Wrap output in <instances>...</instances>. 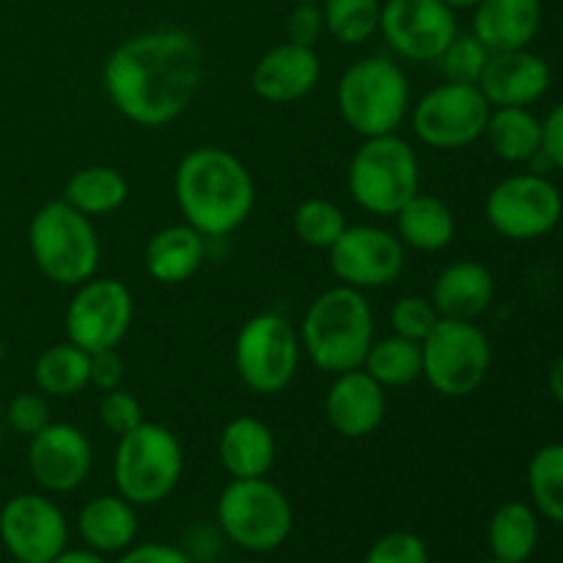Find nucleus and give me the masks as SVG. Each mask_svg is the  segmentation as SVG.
I'll return each instance as SVG.
<instances>
[{
  "label": "nucleus",
  "mask_w": 563,
  "mask_h": 563,
  "mask_svg": "<svg viewBox=\"0 0 563 563\" xmlns=\"http://www.w3.org/2000/svg\"><path fill=\"white\" fill-rule=\"evenodd\" d=\"M115 563H192L187 559V553H181L179 548L165 542H148L137 544V548H126Z\"/></svg>",
  "instance_id": "obj_43"
},
{
  "label": "nucleus",
  "mask_w": 563,
  "mask_h": 563,
  "mask_svg": "<svg viewBox=\"0 0 563 563\" xmlns=\"http://www.w3.org/2000/svg\"><path fill=\"white\" fill-rule=\"evenodd\" d=\"M324 33L346 47H361L379 33L383 0H322Z\"/></svg>",
  "instance_id": "obj_32"
},
{
  "label": "nucleus",
  "mask_w": 563,
  "mask_h": 563,
  "mask_svg": "<svg viewBox=\"0 0 563 563\" xmlns=\"http://www.w3.org/2000/svg\"><path fill=\"white\" fill-rule=\"evenodd\" d=\"M49 563H108V561H104V555L97 553V550H88V548L69 550V548H66L64 553L55 555V559Z\"/></svg>",
  "instance_id": "obj_44"
},
{
  "label": "nucleus",
  "mask_w": 563,
  "mask_h": 563,
  "mask_svg": "<svg viewBox=\"0 0 563 563\" xmlns=\"http://www.w3.org/2000/svg\"><path fill=\"white\" fill-rule=\"evenodd\" d=\"M130 198V181L110 165H86L75 170L64 187V201L86 218H104L121 209Z\"/></svg>",
  "instance_id": "obj_28"
},
{
  "label": "nucleus",
  "mask_w": 563,
  "mask_h": 563,
  "mask_svg": "<svg viewBox=\"0 0 563 563\" xmlns=\"http://www.w3.org/2000/svg\"><path fill=\"white\" fill-rule=\"evenodd\" d=\"M330 269L339 284L357 291L385 289L394 284L407 264L405 242L383 225H346L344 234L328 251Z\"/></svg>",
  "instance_id": "obj_14"
},
{
  "label": "nucleus",
  "mask_w": 563,
  "mask_h": 563,
  "mask_svg": "<svg viewBox=\"0 0 563 563\" xmlns=\"http://www.w3.org/2000/svg\"><path fill=\"white\" fill-rule=\"evenodd\" d=\"M324 36V16L319 3H295L286 20V42L302 44V47H317Z\"/></svg>",
  "instance_id": "obj_40"
},
{
  "label": "nucleus",
  "mask_w": 563,
  "mask_h": 563,
  "mask_svg": "<svg viewBox=\"0 0 563 563\" xmlns=\"http://www.w3.org/2000/svg\"><path fill=\"white\" fill-rule=\"evenodd\" d=\"M487 542L495 561L526 563L539 544V511L522 500L498 506L489 517Z\"/></svg>",
  "instance_id": "obj_29"
},
{
  "label": "nucleus",
  "mask_w": 563,
  "mask_h": 563,
  "mask_svg": "<svg viewBox=\"0 0 563 563\" xmlns=\"http://www.w3.org/2000/svg\"><path fill=\"white\" fill-rule=\"evenodd\" d=\"M203 80V49L190 31L154 27L124 38L102 66L110 104L137 126H165L187 113Z\"/></svg>",
  "instance_id": "obj_1"
},
{
  "label": "nucleus",
  "mask_w": 563,
  "mask_h": 563,
  "mask_svg": "<svg viewBox=\"0 0 563 563\" xmlns=\"http://www.w3.org/2000/svg\"><path fill=\"white\" fill-rule=\"evenodd\" d=\"M385 412H388V390L366 368L333 374V383L324 394V416L341 438H368L383 427Z\"/></svg>",
  "instance_id": "obj_18"
},
{
  "label": "nucleus",
  "mask_w": 563,
  "mask_h": 563,
  "mask_svg": "<svg viewBox=\"0 0 563 563\" xmlns=\"http://www.w3.org/2000/svg\"><path fill=\"white\" fill-rule=\"evenodd\" d=\"M27 440V471L44 493H75L91 476L93 445L75 423L49 421L42 432Z\"/></svg>",
  "instance_id": "obj_17"
},
{
  "label": "nucleus",
  "mask_w": 563,
  "mask_h": 563,
  "mask_svg": "<svg viewBox=\"0 0 563 563\" xmlns=\"http://www.w3.org/2000/svg\"><path fill=\"white\" fill-rule=\"evenodd\" d=\"M300 346L313 368L344 374L363 368L374 344V311L366 291L352 286H330L317 295L302 317Z\"/></svg>",
  "instance_id": "obj_3"
},
{
  "label": "nucleus",
  "mask_w": 563,
  "mask_h": 563,
  "mask_svg": "<svg viewBox=\"0 0 563 563\" xmlns=\"http://www.w3.org/2000/svg\"><path fill=\"white\" fill-rule=\"evenodd\" d=\"M9 563H25V561H16V559H11Z\"/></svg>",
  "instance_id": "obj_48"
},
{
  "label": "nucleus",
  "mask_w": 563,
  "mask_h": 563,
  "mask_svg": "<svg viewBox=\"0 0 563 563\" xmlns=\"http://www.w3.org/2000/svg\"><path fill=\"white\" fill-rule=\"evenodd\" d=\"M0 427H3V412H0Z\"/></svg>",
  "instance_id": "obj_50"
},
{
  "label": "nucleus",
  "mask_w": 563,
  "mask_h": 563,
  "mask_svg": "<svg viewBox=\"0 0 563 563\" xmlns=\"http://www.w3.org/2000/svg\"><path fill=\"white\" fill-rule=\"evenodd\" d=\"M423 379L445 399L473 396L493 368V344L476 322L440 319L421 341Z\"/></svg>",
  "instance_id": "obj_10"
},
{
  "label": "nucleus",
  "mask_w": 563,
  "mask_h": 563,
  "mask_svg": "<svg viewBox=\"0 0 563 563\" xmlns=\"http://www.w3.org/2000/svg\"><path fill=\"white\" fill-rule=\"evenodd\" d=\"M542 0H482L473 9V36L489 53L526 49L542 27Z\"/></svg>",
  "instance_id": "obj_22"
},
{
  "label": "nucleus",
  "mask_w": 563,
  "mask_h": 563,
  "mask_svg": "<svg viewBox=\"0 0 563 563\" xmlns=\"http://www.w3.org/2000/svg\"><path fill=\"white\" fill-rule=\"evenodd\" d=\"M484 214L495 234L506 240H542L561 223L563 196L550 176L526 170V174L506 176L489 190Z\"/></svg>",
  "instance_id": "obj_12"
},
{
  "label": "nucleus",
  "mask_w": 563,
  "mask_h": 563,
  "mask_svg": "<svg viewBox=\"0 0 563 563\" xmlns=\"http://www.w3.org/2000/svg\"><path fill=\"white\" fill-rule=\"evenodd\" d=\"M484 137L495 157L528 165L542 152V119L531 108H493Z\"/></svg>",
  "instance_id": "obj_27"
},
{
  "label": "nucleus",
  "mask_w": 563,
  "mask_h": 563,
  "mask_svg": "<svg viewBox=\"0 0 563 563\" xmlns=\"http://www.w3.org/2000/svg\"><path fill=\"white\" fill-rule=\"evenodd\" d=\"M143 421H146V418H143L141 401H137V396L130 394V390L115 388L102 394V399H99V423H102L110 434H115V438L132 432V429L141 427Z\"/></svg>",
  "instance_id": "obj_38"
},
{
  "label": "nucleus",
  "mask_w": 563,
  "mask_h": 563,
  "mask_svg": "<svg viewBox=\"0 0 563 563\" xmlns=\"http://www.w3.org/2000/svg\"><path fill=\"white\" fill-rule=\"evenodd\" d=\"M346 214L339 203L328 198H306L291 214V229L302 245L313 251H330L346 231Z\"/></svg>",
  "instance_id": "obj_34"
},
{
  "label": "nucleus",
  "mask_w": 563,
  "mask_h": 563,
  "mask_svg": "<svg viewBox=\"0 0 563 563\" xmlns=\"http://www.w3.org/2000/svg\"><path fill=\"white\" fill-rule=\"evenodd\" d=\"M363 563H429V550L418 533L390 531L368 548Z\"/></svg>",
  "instance_id": "obj_37"
},
{
  "label": "nucleus",
  "mask_w": 563,
  "mask_h": 563,
  "mask_svg": "<svg viewBox=\"0 0 563 563\" xmlns=\"http://www.w3.org/2000/svg\"><path fill=\"white\" fill-rule=\"evenodd\" d=\"M207 236L198 234L185 220L165 225L148 240L146 251H143L146 273L163 286L187 284L207 262Z\"/></svg>",
  "instance_id": "obj_24"
},
{
  "label": "nucleus",
  "mask_w": 563,
  "mask_h": 563,
  "mask_svg": "<svg viewBox=\"0 0 563 563\" xmlns=\"http://www.w3.org/2000/svg\"><path fill=\"white\" fill-rule=\"evenodd\" d=\"M0 355H3V341H0Z\"/></svg>",
  "instance_id": "obj_49"
},
{
  "label": "nucleus",
  "mask_w": 563,
  "mask_h": 563,
  "mask_svg": "<svg viewBox=\"0 0 563 563\" xmlns=\"http://www.w3.org/2000/svg\"><path fill=\"white\" fill-rule=\"evenodd\" d=\"M487 563H506V561H495V559H493V561H487Z\"/></svg>",
  "instance_id": "obj_51"
},
{
  "label": "nucleus",
  "mask_w": 563,
  "mask_h": 563,
  "mask_svg": "<svg viewBox=\"0 0 563 563\" xmlns=\"http://www.w3.org/2000/svg\"><path fill=\"white\" fill-rule=\"evenodd\" d=\"M135 319V297L119 278H88L75 286L66 308V341L86 350L88 355L115 350L126 339Z\"/></svg>",
  "instance_id": "obj_13"
},
{
  "label": "nucleus",
  "mask_w": 563,
  "mask_h": 563,
  "mask_svg": "<svg viewBox=\"0 0 563 563\" xmlns=\"http://www.w3.org/2000/svg\"><path fill=\"white\" fill-rule=\"evenodd\" d=\"M363 368L383 385L385 390L407 388V385L423 379V355L421 344L401 335L390 333L385 339H374Z\"/></svg>",
  "instance_id": "obj_31"
},
{
  "label": "nucleus",
  "mask_w": 563,
  "mask_h": 563,
  "mask_svg": "<svg viewBox=\"0 0 563 563\" xmlns=\"http://www.w3.org/2000/svg\"><path fill=\"white\" fill-rule=\"evenodd\" d=\"M322 80V58L317 47L280 42L256 60L251 88L269 104H289L306 99Z\"/></svg>",
  "instance_id": "obj_19"
},
{
  "label": "nucleus",
  "mask_w": 563,
  "mask_h": 563,
  "mask_svg": "<svg viewBox=\"0 0 563 563\" xmlns=\"http://www.w3.org/2000/svg\"><path fill=\"white\" fill-rule=\"evenodd\" d=\"M3 416L16 434L33 438V434L42 432V429L49 423L47 396L38 394V390H25V394H16L14 399L9 401V407H5Z\"/></svg>",
  "instance_id": "obj_39"
},
{
  "label": "nucleus",
  "mask_w": 563,
  "mask_h": 563,
  "mask_svg": "<svg viewBox=\"0 0 563 563\" xmlns=\"http://www.w3.org/2000/svg\"><path fill=\"white\" fill-rule=\"evenodd\" d=\"M548 388H550V394H553V399L559 401V405H563V355L555 357V363L550 366Z\"/></svg>",
  "instance_id": "obj_45"
},
{
  "label": "nucleus",
  "mask_w": 563,
  "mask_h": 563,
  "mask_svg": "<svg viewBox=\"0 0 563 563\" xmlns=\"http://www.w3.org/2000/svg\"><path fill=\"white\" fill-rule=\"evenodd\" d=\"M440 3H445L449 9H454V11H473L478 3H482V0H440Z\"/></svg>",
  "instance_id": "obj_46"
},
{
  "label": "nucleus",
  "mask_w": 563,
  "mask_h": 563,
  "mask_svg": "<svg viewBox=\"0 0 563 563\" xmlns=\"http://www.w3.org/2000/svg\"><path fill=\"white\" fill-rule=\"evenodd\" d=\"M289 3H322V0H289Z\"/></svg>",
  "instance_id": "obj_47"
},
{
  "label": "nucleus",
  "mask_w": 563,
  "mask_h": 563,
  "mask_svg": "<svg viewBox=\"0 0 563 563\" xmlns=\"http://www.w3.org/2000/svg\"><path fill=\"white\" fill-rule=\"evenodd\" d=\"M185 473V449L168 427L143 421L121 434L113 451V484L132 506H157L176 493Z\"/></svg>",
  "instance_id": "obj_7"
},
{
  "label": "nucleus",
  "mask_w": 563,
  "mask_h": 563,
  "mask_svg": "<svg viewBox=\"0 0 563 563\" xmlns=\"http://www.w3.org/2000/svg\"><path fill=\"white\" fill-rule=\"evenodd\" d=\"M335 108L355 135H394L410 119L412 91L407 71L388 55L355 60L335 86Z\"/></svg>",
  "instance_id": "obj_4"
},
{
  "label": "nucleus",
  "mask_w": 563,
  "mask_h": 563,
  "mask_svg": "<svg viewBox=\"0 0 563 563\" xmlns=\"http://www.w3.org/2000/svg\"><path fill=\"white\" fill-rule=\"evenodd\" d=\"M300 333L275 311L253 313L234 339V368L247 390L278 396L300 368Z\"/></svg>",
  "instance_id": "obj_9"
},
{
  "label": "nucleus",
  "mask_w": 563,
  "mask_h": 563,
  "mask_svg": "<svg viewBox=\"0 0 563 563\" xmlns=\"http://www.w3.org/2000/svg\"><path fill=\"white\" fill-rule=\"evenodd\" d=\"M528 489L533 509L563 526V443H548L528 462Z\"/></svg>",
  "instance_id": "obj_33"
},
{
  "label": "nucleus",
  "mask_w": 563,
  "mask_h": 563,
  "mask_svg": "<svg viewBox=\"0 0 563 563\" xmlns=\"http://www.w3.org/2000/svg\"><path fill=\"white\" fill-rule=\"evenodd\" d=\"M489 55L493 53L484 47L482 38H476L473 33H456L434 64L440 66V75H443L445 80L478 86L484 69H487Z\"/></svg>",
  "instance_id": "obj_35"
},
{
  "label": "nucleus",
  "mask_w": 563,
  "mask_h": 563,
  "mask_svg": "<svg viewBox=\"0 0 563 563\" xmlns=\"http://www.w3.org/2000/svg\"><path fill=\"white\" fill-rule=\"evenodd\" d=\"M0 542L11 559L49 563L69 544V522L53 498L22 493L5 500L0 509Z\"/></svg>",
  "instance_id": "obj_16"
},
{
  "label": "nucleus",
  "mask_w": 563,
  "mask_h": 563,
  "mask_svg": "<svg viewBox=\"0 0 563 563\" xmlns=\"http://www.w3.org/2000/svg\"><path fill=\"white\" fill-rule=\"evenodd\" d=\"M346 187L363 212L394 218L421 190V159L399 132L363 137L346 168Z\"/></svg>",
  "instance_id": "obj_6"
},
{
  "label": "nucleus",
  "mask_w": 563,
  "mask_h": 563,
  "mask_svg": "<svg viewBox=\"0 0 563 563\" xmlns=\"http://www.w3.org/2000/svg\"><path fill=\"white\" fill-rule=\"evenodd\" d=\"M396 220V236L405 242L407 251L440 253L454 242L456 214L443 198L432 192L418 190L399 212Z\"/></svg>",
  "instance_id": "obj_26"
},
{
  "label": "nucleus",
  "mask_w": 563,
  "mask_h": 563,
  "mask_svg": "<svg viewBox=\"0 0 563 563\" xmlns=\"http://www.w3.org/2000/svg\"><path fill=\"white\" fill-rule=\"evenodd\" d=\"M493 104L482 88L471 82L443 80L429 88L410 108L412 132L418 141L438 152H456L482 141Z\"/></svg>",
  "instance_id": "obj_11"
},
{
  "label": "nucleus",
  "mask_w": 563,
  "mask_h": 563,
  "mask_svg": "<svg viewBox=\"0 0 563 563\" xmlns=\"http://www.w3.org/2000/svg\"><path fill=\"white\" fill-rule=\"evenodd\" d=\"M379 33L399 58L434 64L460 33V22L440 0H383Z\"/></svg>",
  "instance_id": "obj_15"
},
{
  "label": "nucleus",
  "mask_w": 563,
  "mask_h": 563,
  "mask_svg": "<svg viewBox=\"0 0 563 563\" xmlns=\"http://www.w3.org/2000/svg\"><path fill=\"white\" fill-rule=\"evenodd\" d=\"M88 385L99 388L102 394L115 388H124V361H121L119 350L93 352L91 355V372H88Z\"/></svg>",
  "instance_id": "obj_41"
},
{
  "label": "nucleus",
  "mask_w": 563,
  "mask_h": 563,
  "mask_svg": "<svg viewBox=\"0 0 563 563\" xmlns=\"http://www.w3.org/2000/svg\"><path fill=\"white\" fill-rule=\"evenodd\" d=\"M220 531L247 553H273L295 528V509L278 484L262 478H231L218 498Z\"/></svg>",
  "instance_id": "obj_8"
},
{
  "label": "nucleus",
  "mask_w": 563,
  "mask_h": 563,
  "mask_svg": "<svg viewBox=\"0 0 563 563\" xmlns=\"http://www.w3.org/2000/svg\"><path fill=\"white\" fill-rule=\"evenodd\" d=\"M174 198L187 225L207 240H223L253 214L256 181L229 148L198 146L176 165Z\"/></svg>",
  "instance_id": "obj_2"
},
{
  "label": "nucleus",
  "mask_w": 563,
  "mask_h": 563,
  "mask_svg": "<svg viewBox=\"0 0 563 563\" xmlns=\"http://www.w3.org/2000/svg\"><path fill=\"white\" fill-rule=\"evenodd\" d=\"M429 300L438 308L440 319H460V322H476L489 311L495 300V278L484 264L460 258L440 269L434 278Z\"/></svg>",
  "instance_id": "obj_21"
},
{
  "label": "nucleus",
  "mask_w": 563,
  "mask_h": 563,
  "mask_svg": "<svg viewBox=\"0 0 563 563\" xmlns=\"http://www.w3.org/2000/svg\"><path fill=\"white\" fill-rule=\"evenodd\" d=\"M77 533L88 550H97L102 555L124 553L137 537L135 506L119 493L97 495L82 504L77 515Z\"/></svg>",
  "instance_id": "obj_25"
},
{
  "label": "nucleus",
  "mask_w": 563,
  "mask_h": 563,
  "mask_svg": "<svg viewBox=\"0 0 563 563\" xmlns=\"http://www.w3.org/2000/svg\"><path fill=\"white\" fill-rule=\"evenodd\" d=\"M542 154L553 168L563 170V102L555 104L542 121Z\"/></svg>",
  "instance_id": "obj_42"
},
{
  "label": "nucleus",
  "mask_w": 563,
  "mask_h": 563,
  "mask_svg": "<svg viewBox=\"0 0 563 563\" xmlns=\"http://www.w3.org/2000/svg\"><path fill=\"white\" fill-rule=\"evenodd\" d=\"M550 82L548 60L526 47L489 55L478 88L493 108H531L550 91Z\"/></svg>",
  "instance_id": "obj_20"
},
{
  "label": "nucleus",
  "mask_w": 563,
  "mask_h": 563,
  "mask_svg": "<svg viewBox=\"0 0 563 563\" xmlns=\"http://www.w3.org/2000/svg\"><path fill=\"white\" fill-rule=\"evenodd\" d=\"M27 247L38 273L55 286L86 284L93 278L102 258L93 220L58 198L36 209L27 225Z\"/></svg>",
  "instance_id": "obj_5"
},
{
  "label": "nucleus",
  "mask_w": 563,
  "mask_h": 563,
  "mask_svg": "<svg viewBox=\"0 0 563 563\" xmlns=\"http://www.w3.org/2000/svg\"><path fill=\"white\" fill-rule=\"evenodd\" d=\"M88 372H91V355L71 341L53 344L33 363V385L38 394L53 399H69L82 388H88Z\"/></svg>",
  "instance_id": "obj_30"
},
{
  "label": "nucleus",
  "mask_w": 563,
  "mask_h": 563,
  "mask_svg": "<svg viewBox=\"0 0 563 563\" xmlns=\"http://www.w3.org/2000/svg\"><path fill=\"white\" fill-rule=\"evenodd\" d=\"M438 322L440 313L429 297L405 295L390 306V328H394V333L401 335V339H410L421 344V341L432 333V328Z\"/></svg>",
  "instance_id": "obj_36"
},
{
  "label": "nucleus",
  "mask_w": 563,
  "mask_h": 563,
  "mask_svg": "<svg viewBox=\"0 0 563 563\" xmlns=\"http://www.w3.org/2000/svg\"><path fill=\"white\" fill-rule=\"evenodd\" d=\"M218 456L231 478H262L273 471L278 440L262 418L236 416L220 432Z\"/></svg>",
  "instance_id": "obj_23"
}]
</instances>
